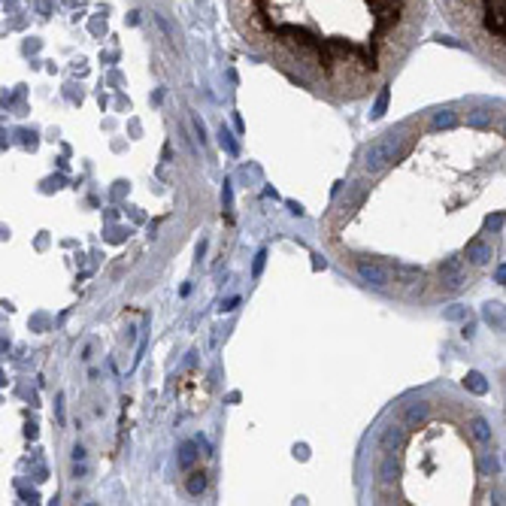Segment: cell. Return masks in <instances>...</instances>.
Instances as JSON below:
<instances>
[{
    "instance_id": "1",
    "label": "cell",
    "mask_w": 506,
    "mask_h": 506,
    "mask_svg": "<svg viewBox=\"0 0 506 506\" xmlns=\"http://www.w3.org/2000/svg\"><path fill=\"white\" fill-rule=\"evenodd\" d=\"M425 0H231L240 34L303 88L358 101L409 55Z\"/></svg>"
},
{
    "instance_id": "2",
    "label": "cell",
    "mask_w": 506,
    "mask_h": 506,
    "mask_svg": "<svg viewBox=\"0 0 506 506\" xmlns=\"http://www.w3.org/2000/svg\"><path fill=\"white\" fill-rule=\"evenodd\" d=\"M464 45L506 76V0H436Z\"/></svg>"
},
{
    "instance_id": "3",
    "label": "cell",
    "mask_w": 506,
    "mask_h": 506,
    "mask_svg": "<svg viewBox=\"0 0 506 506\" xmlns=\"http://www.w3.org/2000/svg\"><path fill=\"white\" fill-rule=\"evenodd\" d=\"M409 145H412V136L406 134V130H391V134H385L382 140H376L364 152V170L370 176H379L382 170H388Z\"/></svg>"
},
{
    "instance_id": "4",
    "label": "cell",
    "mask_w": 506,
    "mask_h": 506,
    "mask_svg": "<svg viewBox=\"0 0 506 506\" xmlns=\"http://www.w3.org/2000/svg\"><path fill=\"white\" fill-rule=\"evenodd\" d=\"M346 261H349L352 270L358 273V279L367 282V285L388 288L391 282H394V273H391V267L382 264V261H376V258H358V255H352Z\"/></svg>"
},
{
    "instance_id": "5",
    "label": "cell",
    "mask_w": 506,
    "mask_h": 506,
    "mask_svg": "<svg viewBox=\"0 0 506 506\" xmlns=\"http://www.w3.org/2000/svg\"><path fill=\"white\" fill-rule=\"evenodd\" d=\"M203 485H206L203 473H194V479L188 482V492H191V494H201V492H203Z\"/></svg>"
},
{
    "instance_id": "6",
    "label": "cell",
    "mask_w": 506,
    "mask_h": 506,
    "mask_svg": "<svg viewBox=\"0 0 506 506\" xmlns=\"http://www.w3.org/2000/svg\"><path fill=\"white\" fill-rule=\"evenodd\" d=\"M191 461H194V446H191V443H185V446H182V455H179V464L188 467Z\"/></svg>"
}]
</instances>
